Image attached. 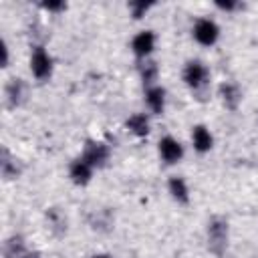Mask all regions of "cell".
<instances>
[{"label": "cell", "instance_id": "cell-10", "mask_svg": "<svg viewBox=\"0 0 258 258\" xmlns=\"http://www.w3.org/2000/svg\"><path fill=\"white\" fill-rule=\"evenodd\" d=\"M145 105L153 115H161L165 109V89L159 85H151L145 89Z\"/></svg>", "mask_w": 258, "mask_h": 258}, {"label": "cell", "instance_id": "cell-20", "mask_svg": "<svg viewBox=\"0 0 258 258\" xmlns=\"http://www.w3.org/2000/svg\"><path fill=\"white\" fill-rule=\"evenodd\" d=\"M216 6H218L220 10H224V12H232V10H236L240 4H238V2H234V0H226V2L218 0V2H216Z\"/></svg>", "mask_w": 258, "mask_h": 258}, {"label": "cell", "instance_id": "cell-12", "mask_svg": "<svg viewBox=\"0 0 258 258\" xmlns=\"http://www.w3.org/2000/svg\"><path fill=\"white\" fill-rule=\"evenodd\" d=\"M167 191H169V196H171L177 204H187V202H189V187H187L185 179L179 177V175L169 177V181H167Z\"/></svg>", "mask_w": 258, "mask_h": 258}, {"label": "cell", "instance_id": "cell-4", "mask_svg": "<svg viewBox=\"0 0 258 258\" xmlns=\"http://www.w3.org/2000/svg\"><path fill=\"white\" fill-rule=\"evenodd\" d=\"M30 73L38 81H46L52 75V56L42 46H34L30 54Z\"/></svg>", "mask_w": 258, "mask_h": 258}, {"label": "cell", "instance_id": "cell-15", "mask_svg": "<svg viewBox=\"0 0 258 258\" xmlns=\"http://www.w3.org/2000/svg\"><path fill=\"white\" fill-rule=\"evenodd\" d=\"M22 95H24V83L20 79H12L8 83V87H6V97L10 99L12 105H18L20 99H22Z\"/></svg>", "mask_w": 258, "mask_h": 258}, {"label": "cell", "instance_id": "cell-3", "mask_svg": "<svg viewBox=\"0 0 258 258\" xmlns=\"http://www.w3.org/2000/svg\"><path fill=\"white\" fill-rule=\"evenodd\" d=\"M191 34L196 42H200L202 46H212L220 38V26L212 18H198L191 28Z\"/></svg>", "mask_w": 258, "mask_h": 258}, {"label": "cell", "instance_id": "cell-13", "mask_svg": "<svg viewBox=\"0 0 258 258\" xmlns=\"http://www.w3.org/2000/svg\"><path fill=\"white\" fill-rule=\"evenodd\" d=\"M125 127L135 135V137H147L149 133V117L145 113H133L125 121Z\"/></svg>", "mask_w": 258, "mask_h": 258}, {"label": "cell", "instance_id": "cell-11", "mask_svg": "<svg viewBox=\"0 0 258 258\" xmlns=\"http://www.w3.org/2000/svg\"><path fill=\"white\" fill-rule=\"evenodd\" d=\"M191 143L198 153H208L214 147V137L206 125H196L191 129Z\"/></svg>", "mask_w": 258, "mask_h": 258}, {"label": "cell", "instance_id": "cell-6", "mask_svg": "<svg viewBox=\"0 0 258 258\" xmlns=\"http://www.w3.org/2000/svg\"><path fill=\"white\" fill-rule=\"evenodd\" d=\"M157 151H159V157L167 165H173V163L181 161V157H183V145L175 137H171V135H165V137L159 139Z\"/></svg>", "mask_w": 258, "mask_h": 258}, {"label": "cell", "instance_id": "cell-8", "mask_svg": "<svg viewBox=\"0 0 258 258\" xmlns=\"http://www.w3.org/2000/svg\"><path fill=\"white\" fill-rule=\"evenodd\" d=\"M218 95H220L224 107L230 109V111H236L238 105L242 103V91H240V87H238L236 83H232V81L222 83L220 89H218Z\"/></svg>", "mask_w": 258, "mask_h": 258}, {"label": "cell", "instance_id": "cell-2", "mask_svg": "<svg viewBox=\"0 0 258 258\" xmlns=\"http://www.w3.org/2000/svg\"><path fill=\"white\" fill-rule=\"evenodd\" d=\"M208 81H210V71L202 60H189L183 67V83L189 89L200 91L208 85Z\"/></svg>", "mask_w": 258, "mask_h": 258}, {"label": "cell", "instance_id": "cell-19", "mask_svg": "<svg viewBox=\"0 0 258 258\" xmlns=\"http://www.w3.org/2000/svg\"><path fill=\"white\" fill-rule=\"evenodd\" d=\"M44 10H48V12H60V10H64L67 8V4L64 2H42L40 4Z\"/></svg>", "mask_w": 258, "mask_h": 258}, {"label": "cell", "instance_id": "cell-17", "mask_svg": "<svg viewBox=\"0 0 258 258\" xmlns=\"http://www.w3.org/2000/svg\"><path fill=\"white\" fill-rule=\"evenodd\" d=\"M153 6V2H143V0H137V2H129V12L135 20L143 18L147 14V10Z\"/></svg>", "mask_w": 258, "mask_h": 258}, {"label": "cell", "instance_id": "cell-5", "mask_svg": "<svg viewBox=\"0 0 258 258\" xmlns=\"http://www.w3.org/2000/svg\"><path fill=\"white\" fill-rule=\"evenodd\" d=\"M109 155H111V149H109L107 143H103V141H87L81 157L87 163H91L93 167H103L109 161Z\"/></svg>", "mask_w": 258, "mask_h": 258}, {"label": "cell", "instance_id": "cell-16", "mask_svg": "<svg viewBox=\"0 0 258 258\" xmlns=\"http://www.w3.org/2000/svg\"><path fill=\"white\" fill-rule=\"evenodd\" d=\"M24 252H26V250H24V242H22L20 236L10 238V240L6 242V246H4V254H6V258H20Z\"/></svg>", "mask_w": 258, "mask_h": 258}, {"label": "cell", "instance_id": "cell-7", "mask_svg": "<svg viewBox=\"0 0 258 258\" xmlns=\"http://www.w3.org/2000/svg\"><path fill=\"white\" fill-rule=\"evenodd\" d=\"M131 50H133V54H135L137 58H141V60L149 58V54L155 50V34H153L151 30H141V32H137V34L133 36V40H131Z\"/></svg>", "mask_w": 258, "mask_h": 258}, {"label": "cell", "instance_id": "cell-1", "mask_svg": "<svg viewBox=\"0 0 258 258\" xmlns=\"http://www.w3.org/2000/svg\"><path fill=\"white\" fill-rule=\"evenodd\" d=\"M228 244V222L224 218H212L208 224V246L214 254L222 256Z\"/></svg>", "mask_w": 258, "mask_h": 258}, {"label": "cell", "instance_id": "cell-22", "mask_svg": "<svg viewBox=\"0 0 258 258\" xmlns=\"http://www.w3.org/2000/svg\"><path fill=\"white\" fill-rule=\"evenodd\" d=\"M93 258H111V256H109V254H95Z\"/></svg>", "mask_w": 258, "mask_h": 258}, {"label": "cell", "instance_id": "cell-21", "mask_svg": "<svg viewBox=\"0 0 258 258\" xmlns=\"http://www.w3.org/2000/svg\"><path fill=\"white\" fill-rule=\"evenodd\" d=\"M20 258H42V256H40V252H24Z\"/></svg>", "mask_w": 258, "mask_h": 258}, {"label": "cell", "instance_id": "cell-14", "mask_svg": "<svg viewBox=\"0 0 258 258\" xmlns=\"http://www.w3.org/2000/svg\"><path fill=\"white\" fill-rule=\"evenodd\" d=\"M139 75H141V81H143L145 87L155 85V81H157V77H159V67H157V62L151 60V58L141 60V64H139Z\"/></svg>", "mask_w": 258, "mask_h": 258}, {"label": "cell", "instance_id": "cell-18", "mask_svg": "<svg viewBox=\"0 0 258 258\" xmlns=\"http://www.w3.org/2000/svg\"><path fill=\"white\" fill-rule=\"evenodd\" d=\"M16 161L8 157V151H4V157H2V175L4 177H16Z\"/></svg>", "mask_w": 258, "mask_h": 258}, {"label": "cell", "instance_id": "cell-9", "mask_svg": "<svg viewBox=\"0 0 258 258\" xmlns=\"http://www.w3.org/2000/svg\"><path fill=\"white\" fill-rule=\"evenodd\" d=\"M93 165L91 163H87L83 157H79V159H75L73 163H71V167H69V177H71V181L73 183H77V185H87L89 181H91V177H93Z\"/></svg>", "mask_w": 258, "mask_h": 258}]
</instances>
